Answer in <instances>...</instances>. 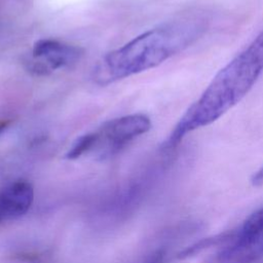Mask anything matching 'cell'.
<instances>
[{
  "instance_id": "obj_7",
  "label": "cell",
  "mask_w": 263,
  "mask_h": 263,
  "mask_svg": "<svg viewBox=\"0 0 263 263\" xmlns=\"http://www.w3.org/2000/svg\"><path fill=\"white\" fill-rule=\"evenodd\" d=\"M234 232H226V233H222L219 235H215L212 237H206L203 238L197 242H195L194 245L186 248L185 250H183L182 252H180L178 254V258L179 259H185L188 257H191L199 252H201L202 250L210 248L212 246H217L219 243H222L223 241H229L231 239V237L233 236Z\"/></svg>"
},
{
  "instance_id": "obj_8",
  "label": "cell",
  "mask_w": 263,
  "mask_h": 263,
  "mask_svg": "<svg viewBox=\"0 0 263 263\" xmlns=\"http://www.w3.org/2000/svg\"><path fill=\"white\" fill-rule=\"evenodd\" d=\"M97 134L96 133H88L85 135L80 136L75 140L72 144L71 148L67 151L65 157L67 159H76L80 157L85 152H88L97 145Z\"/></svg>"
},
{
  "instance_id": "obj_10",
  "label": "cell",
  "mask_w": 263,
  "mask_h": 263,
  "mask_svg": "<svg viewBox=\"0 0 263 263\" xmlns=\"http://www.w3.org/2000/svg\"><path fill=\"white\" fill-rule=\"evenodd\" d=\"M251 183L254 186H260L263 185V165L256 172L251 178Z\"/></svg>"
},
{
  "instance_id": "obj_4",
  "label": "cell",
  "mask_w": 263,
  "mask_h": 263,
  "mask_svg": "<svg viewBox=\"0 0 263 263\" xmlns=\"http://www.w3.org/2000/svg\"><path fill=\"white\" fill-rule=\"evenodd\" d=\"M31 53L29 70L36 74H47L75 64L82 51L77 46L55 39H40L34 43Z\"/></svg>"
},
{
  "instance_id": "obj_5",
  "label": "cell",
  "mask_w": 263,
  "mask_h": 263,
  "mask_svg": "<svg viewBox=\"0 0 263 263\" xmlns=\"http://www.w3.org/2000/svg\"><path fill=\"white\" fill-rule=\"evenodd\" d=\"M151 128L150 118L142 113L125 115L105 122L97 134V144L105 143L110 149H119Z\"/></svg>"
},
{
  "instance_id": "obj_2",
  "label": "cell",
  "mask_w": 263,
  "mask_h": 263,
  "mask_svg": "<svg viewBox=\"0 0 263 263\" xmlns=\"http://www.w3.org/2000/svg\"><path fill=\"white\" fill-rule=\"evenodd\" d=\"M262 72L263 31L214 76L178 120L161 149H175L188 134L217 121L248 95Z\"/></svg>"
},
{
  "instance_id": "obj_1",
  "label": "cell",
  "mask_w": 263,
  "mask_h": 263,
  "mask_svg": "<svg viewBox=\"0 0 263 263\" xmlns=\"http://www.w3.org/2000/svg\"><path fill=\"white\" fill-rule=\"evenodd\" d=\"M211 23L208 11L195 9L150 29L105 54L93 69V80L106 85L152 69L199 40Z\"/></svg>"
},
{
  "instance_id": "obj_6",
  "label": "cell",
  "mask_w": 263,
  "mask_h": 263,
  "mask_svg": "<svg viewBox=\"0 0 263 263\" xmlns=\"http://www.w3.org/2000/svg\"><path fill=\"white\" fill-rule=\"evenodd\" d=\"M34 200L33 186L26 181H16L0 190V214L3 220L25 215Z\"/></svg>"
},
{
  "instance_id": "obj_11",
  "label": "cell",
  "mask_w": 263,
  "mask_h": 263,
  "mask_svg": "<svg viewBox=\"0 0 263 263\" xmlns=\"http://www.w3.org/2000/svg\"><path fill=\"white\" fill-rule=\"evenodd\" d=\"M10 124V120H0V134L4 132Z\"/></svg>"
},
{
  "instance_id": "obj_3",
  "label": "cell",
  "mask_w": 263,
  "mask_h": 263,
  "mask_svg": "<svg viewBox=\"0 0 263 263\" xmlns=\"http://www.w3.org/2000/svg\"><path fill=\"white\" fill-rule=\"evenodd\" d=\"M220 252L221 263H252L263 256V208L253 213Z\"/></svg>"
},
{
  "instance_id": "obj_12",
  "label": "cell",
  "mask_w": 263,
  "mask_h": 263,
  "mask_svg": "<svg viewBox=\"0 0 263 263\" xmlns=\"http://www.w3.org/2000/svg\"><path fill=\"white\" fill-rule=\"evenodd\" d=\"M1 221H3V219H2V216H1V214H0V222Z\"/></svg>"
},
{
  "instance_id": "obj_9",
  "label": "cell",
  "mask_w": 263,
  "mask_h": 263,
  "mask_svg": "<svg viewBox=\"0 0 263 263\" xmlns=\"http://www.w3.org/2000/svg\"><path fill=\"white\" fill-rule=\"evenodd\" d=\"M164 256L165 253L162 250H158L154 253H152L149 257L145 259L142 263H164Z\"/></svg>"
}]
</instances>
